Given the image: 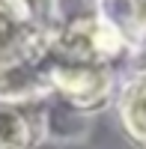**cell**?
Listing matches in <instances>:
<instances>
[{
    "instance_id": "2",
    "label": "cell",
    "mask_w": 146,
    "mask_h": 149,
    "mask_svg": "<svg viewBox=\"0 0 146 149\" xmlns=\"http://www.w3.org/2000/svg\"><path fill=\"white\" fill-rule=\"evenodd\" d=\"M122 122L128 134L140 146H146V74L131 81L122 93Z\"/></svg>"
},
{
    "instance_id": "1",
    "label": "cell",
    "mask_w": 146,
    "mask_h": 149,
    "mask_svg": "<svg viewBox=\"0 0 146 149\" xmlns=\"http://www.w3.org/2000/svg\"><path fill=\"white\" fill-rule=\"evenodd\" d=\"M102 21L111 24L125 45H137L146 36V0H102Z\"/></svg>"
}]
</instances>
